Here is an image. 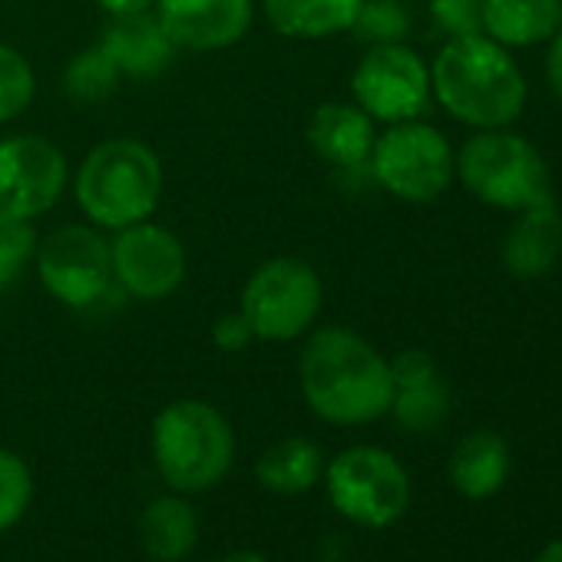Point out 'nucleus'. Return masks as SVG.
<instances>
[{"mask_svg":"<svg viewBox=\"0 0 562 562\" xmlns=\"http://www.w3.org/2000/svg\"><path fill=\"white\" fill-rule=\"evenodd\" d=\"M302 394L308 407L338 427H358L384 417L394 401L391 361L358 331L318 328L299 358Z\"/></svg>","mask_w":562,"mask_h":562,"instance_id":"1","label":"nucleus"},{"mask_svg":"<svg viewBox=\"0 0 562 562\" xmlns=\"http://www.w3.org/2000/svg\"><path fill=\"white\" fill-rule=\"evenodd\" d=\"M434 100L473 130H499L526 110V77L506 47L486 34L447 41L430 64Z\"/></svg>","mask_w":562,"mask_h":562,"instance_id":"2","label":"nucleus"},{"mask_svg":"<svg viewBox=\"0 0 562 562\" xmlns=\"http://www.w3.org/2000/svg\"><path fill=\"white\" fill-rule=\"evenodd\" d=\"M166 186L159 153L136 136H110L97 143L77 176L74 195L87 222L103 232H120L153 218Z\"/></svg>","mask_w":562,"mask_h":562,"instance_id":"3","label":"nucleus"},{"mask_svg":"<svg viewBox=\"0 0 562 562\" xmlns=\"http://www.w3.org/2000/svg\"><path fill=\"white\" fill-rule=\"evenodd\" d=\"M153 457L172 490L202 493L228 473L235 434L212 404L176 401L153 420Z\"/></svg>","mask_w":562,"mask_h":562,"instance_id":"4","label":"nucleus"},{"mask_svg":"<svg viewBox=\"0 0 562 562\" xmlns=\"http://www.w3.org/2000/svg\"><path fill=\"white\" fill-rule=\"evenodd\" d=\"M457 176L470 195L493 209L522 212L549 199V166L542 153L506 126L470 136L457 153Z\"/></svg>","mask_w":562,"mask_h":562,"instance_id":"5","label":"nucleus"},{"mask_svg":"<svg viewBox=\"0 0 562 562\" xmlns=\"http://www.w3.org/2000/svg\"><path fill=\"white\" fill-rule=\"evenodd\" d=\"M325 305L322 274L299 255L261 261L241 289L238 312L258 341H295L318 322Z\"/></svg>","mask_w":562,"mask_h":562,"instance_id":"6","label":"nucleus"},{"mask_svg":"<svg viewBox=\"0 0 562 562\" xmlns=\"http://www.w3.org/2000/svg\"><path fill=\"white\" fill-rule=\"evenodd\" d=\"M368 169L371 179L394 199L424 205L450 189L457 176V156L440 130L420 120H407L387 126V133L374 139Z\"/></svg>","mask_w":562,"mask_h":562,"instance_id":"7","label":"nucleus"},{"mask_svg":"<svg viewBox=\"0 0 562 562\" xmlns=\"http://www.w3.org/2000/svg\"><path fill=\"white\" fill-rule=\"evenodd\" d=\"M328 496L351 522L384 529L404 516L411 480L394 453L381 447H351L328 467Z\"/></svg>","mask_w":562,"mask_h":562,"instance_id":"8","label":"nucleus"},{"mask_svg":"<svg viewBox=\"0 0 562 562\" xmlns=\"http://www.w3.org/2000/svg\"><path fill=\"white\" fill-rule=\"evenodd\" d=\"M41 285L67 308H90L103 302L113 285L110 238L97 225H60L37 241L34 251Z\"/></svg>","mask_w":562,"mask_h":562,"instance_id":"9","label":"nucleus"},{"mask_svg":"<svg viewBox=\"0 0 562 562\" xmlns=\"http://www.w3.org/2000/svg\"><path fill=\"white\" fill-rule=\"evenodd\" d=\"M70 179L64 149L37 133L0 139V225L47 215Z\"/></svg>","mask_w":562,"mask_h":562,"instance_id":"10","label":"nucleus"},{"mask_svg":"<svg viewBox=\"0 0 562 562\" xmlns=\"http://www.w3.org/2000/svg\"><path fill=\"white\" fill-rule=\"evenodd\" d=\"M351 97L374 123L420 120L430 106V67L407 44L371 47L351 74Z\"/></svg>","mask_w":562,"mask_h":562,"instance_id":"11","label":"nucleus"},{"mask_svg":"<svg viewBox=\"0 0 562 562\" xmlns=\"http://www.w3.org/2000/svg\"><path fill=\"white\" fill-rule=\"evenodd\" d=\"M113 285H120L136 302H162L179 292L186 281V245L179 235L156 222H136L120 228L110 241Z\"/></svg>","mask_w":562,"mask_h":562,"instance_id":"12","label":"nucleus"},{"mask_svg":"<svg viewBox=\"0 0 562 562\" xmlns=\"http://www.w3.org/2000/svg\"><path fill=\"white\" fill-rule=\"evenodd\" d=\"M153 11L176 50L192 54L235 47L255 21L251 0H156Z\"/></svg>","mask_w":562,"mask_h":562,"instance_id":"13","label":"nucleus"},{"mask_svg":"<svg viewBox=\"0 0 562 562\" xmlns=\"http://www.w3.org/2000/svg\"><path fill=\"white\" fill-rule=\"evenodd\" d=\"M100 47L110 54V60L123 77H136V80H153L162 70H169L176 60V44L169 41L156 11L110 18Z\"/></svg>","mask_w":562,"mask_h":562,"instance_id":"14","label":"nucleus"},{"mask_svg":"<svg viewBox=\"0 0 562 562\" xmlns=\"http://www.w3.org/2000/svg\"><path fill=\"white\" fill-rule=\"evenodd\" d=\"M305 139L318 159H325L341 172H355L368 166L378 133H374V120L358 103L335 100V103H322L312 113L305 126Z\"/></svg>","mask_w":562,"mask_h":562,"instance_id":"15","label":"nucleus"},{"mask_svg":"<svg viewBox=\"0 0 562 562\" xmlns=\"http://www.w3.org/2000/svg\"><path fill=\"white\" fill-rule=\"evenodd\" d=\"M562 255V215L549 199L522 209L503 238V265L513 278H542Z\"/></svg>","mask_w":562,"mask_h":562,"instance_id":"16","label":"nucleus"},{"mask_svg":"<svg viewBox=\"0 0 562 562\" xmlns=\"http://www.w3.org/2000/svg\"><path fill=\"white\" fill-rule=\"evenodd\" d=\"M361 0H261L268 27L289 41H328L355 27Z\"/></svg>","mask_w":562,"mask_h":562,"instance_id":"17","label":"nucleus"},{"mask_svg":"<svg viewBox=\"0 0 562 562\" xmlns=\"http://www.w3.org/2000/svg\"><path fill=\"white\" fill-rule=\"evenodd\" d=\"M562 27V0H483V34L499 47H536Z\"/></svg>","mask_w":562,"mask_h":562,"instance_id":"18","label":"nucleus"},{"mask_svg":"<svg viewBox=\"0 0 562 562\" xmlns=\"http://www.w3.org/2000/svg\"><path fill=\"white\" fill-rule=\"evenodd\" d=\"M509 476V447L493 430L467 434L450 457V480L467 499H490Z\"/></svg>","mask_w":562,"mask_h":562,"instance_id":"19","label":"nucleus"},{"mask_svg":"<svg viewBox=\"0 0 562 562\" xmlns=\"http://www.w3.org/2000/svg\"><path fill=\"white\" fill-rule=\"evenodd\" d=\"M322 467H325L322 450L312 440L289 437V440H278L274 447H268L258 457L255 476L265 490H271L278 496H295L318 483Z\"/></svg>","mask_w":562,"mask_h":562,"instance_id":"20","label":"nucleus"},{"mask_svg":"<svg viewBox=\"0 0 562 562\" xmlns=\"http://www.w3.org/2000/svg\"><path fill=\"white\" fill-rule=\"evenodd\" d=\"M143 546L159 562H179L192 552L199 539V519L195 509L179 496H159L146 506L139 519Z\"/></svg>","mask_w":562,"mask_h":562,"instance_id":"21","label":"nucleus"},{"mask_svg":"<svg viewBox=\"0 0 562 562\" xmlns=\"http://www.w3.org/2000/svg\"><path fill=\"white\" fill-rule=\"evenodd\" d=\"M120 80L123 74L116 70L110 54L97 44L70 57L64 70V93L77 106H97V103H106L120 90Z\"/></svg>","mask_w":562,"mask_h":562,"instance_id":"22","label":"nucleus"},{"mask_svg":"<svg viewBox=\"0 0 562 562\" xmlns=\"http://www.w3.org/2000/svg\"><path fill=\"white\" fill-rule=\"evenodd\" d=\"M391 414L397 417L401 427L424 434V430H434V427H440L447 420L450 394L440 384V378L414 384V387H397L394 401H391Z\"/></svg>","mask_w":562,"mask_h":562,"instance_id":"23","label":"nucleus"},{"mask_svg":"<svg viewBox=\"0 0 562 562\" xmlns=\"http://www.w3.org/2000/svg\"><path fill=\"white\" fill-rule=\"evenodd\" d=\"M34 97H37V74L31 60L18 47L0 44V123H11L24 110H31Z\"/></svg>","mask_w":562,"mask_h":562,"instance_id":"24","label":"nucleus"},{"mask_svg":"<svg viewBox=\"0 0 562 562\" xmlns=\"http://www.w3.org/2000/svg\"><path fill=\"white\" fill-rule=\"evenodd\" d=\"M358 41L381 47V44H404L411 34V14L401 0H361V11L355 18Z\"/></svg>","mask_w":562,"mask_h":562,"instance_id":"25","label":"nucleus"},{"mask_svg":"<svg viewBox=\"0 0 562 562\" xmlns=\"http://www.w3.org/2000/svg\"><path fill=\"white\" fill-rule=\"evenodd\" d=\"M31 496L34 480L27 463L11 450H0V529H11L27 513Z\"/></svg>","mask_w":562,"mask_h":562,"instance_id":"26","label":"nucleus"},{"mask_svg":"<svg viewBox=\"0 0 562 562\" xmlns=\"http://www.w3.org/2000/svg\"><path fill=\"white\" fill-rule=\"evenodd\" d=\"M37 232L34 222H11L0 225V289L11 285V281L24 271V265L37 251Z\"/></svg>","mask_w":562,"mask_h":562,"instance_id":"27","label":"nucleus"},{"mask_svg":"<svg viewBox=\"0 0 562 562\" xmlns=\"http://www.w3.org/2000/svg\"><path fill=\"white\" fill-rule=\"evenodd\" d=\"M434 24L450 37H473L483 34V0H430Z\"/></svg>","mask_w":562,"mask_h":562,"instance_id":"28","label":"nucleus"},{"mask_svg":"<svg viewBox=\"0 0 562 562\" xmlns=\"http://www.w3.org/2000/svg\"><path fill=\"white\" fill-rule=\"evenodd\" d=\"M434 378H437V361L420 348H407L391 361L394 391L397 387H414V384H424V381H434Z\"/></svg>","mask_w":562,"mask_h":562,"instance_id":"29","label":"nucleus"},{"mask_svg":"<svg viewBox=\"0 0 562 562\" xmlns=\"http://www.w3.org/2000/svg\"><path fill=\"white\" fill-rule=\"evenodd\" d=\"M212 341H215L222 351L235 355V351H245V348H248L251 341H258V338H255V331H251V325L245 322L241 312H228V315H222V318L215 322Z\"/></svg>","mask_w":562,"mask_h":562,"instance_id":"30","label":"nucleus"},{"mask_svg":"<svg viewBox=\"0 0 562 562\" xmlns=\"http://www.w3.org/2000/svg\"><path fill=\"white\" fill-rule=\"evenodd\" d=\"M546 80L555 100L562 103V27L549 37V54H546Z\"/></svg>","mask_w":562,"mask_h":562,"instance_id":"31","label":"nucleus"},{"mask_svg":"<svg viewBox=\"0 0 562 562\" xmlns=\"http://www.w3.org/2000/svg\"><path fill=\"white\" fill-rule=\"evenodd\" d=\"M100 11L106 18H126V14H143V11H153L156 0H97Z\"/></svg>","mask_w":562,"mask_h":562,"instance_id":"32","label":"nucleus"},{"mask_svg":"<svg viewBox=\"0 0 562 562\" xmlns=\"http://www.w3.org/2000/svg\"><path fill=\"white\" fill-rule=\"evenodd\" d=\"M536 562H562V539L549 542V546L536 555Z\"/></svg>","mask_w":562,"mask_h":562,"instance_id":"33","label":"nucleus"},{"mask_svg":"<svg viewBox=\"0 0 562 562\" xmlns=\"http://www.w3.org/2000/svg\"><path fill=\"white\" fill-rule=\"evenodd\" d=\"M222 562H268V559H261L258 552H235V555H225Z\"/></svg>","mask_w":562,"mask_h":562,"instance_id":"34","label":"nucleus"}]
</instances>
